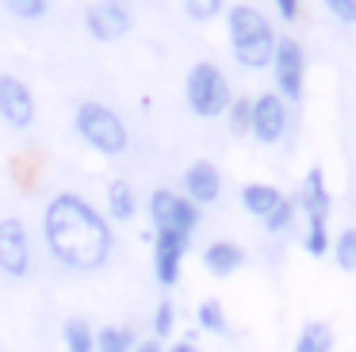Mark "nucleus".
<instances>
[{
	"mask_svg": "<svg viewBox=\"0 0 356 352\" xmlns=\"http://www.w3.org/2000/svg\"><path fill=\"white\" fill-rule=\"evenodd\" d=\"M134 27V4L131 0H92L85 8V31L96 42H115L131 35Z\"/></svg>",
	"mask_w": 356,
	"mask_h": 352,
	"instance_id": "nucleus-7",
	"label": "nucleus"
},
{
	"mask_svg": "<svg viewBox=\"0 0 356 352\" xmlns=\"http://www.w3.org/2000/svg\"><path fill=\"white\" fill-rule=\"evenodd\" d=\"M184 99L192 107V115L200 119H215V115H226L234 99V88H230V77L215 65V61H195L184 77Z\"/></svg>",
	"mask_w": 356,
	"mask_h": 352,
	"instance_id": "nucleus-4",
	"label": "nucleus"
},
{
	"mask_svg": "<svg viewBox=\"0 0 356 352\" xmlns=\"http://www.w3.org/2000/svg\"><path fill=\"white\" fill-rule=\"evenodd\" d=\"M149 211V222L154 230H177V234H195L200 226V207L192 199H184V191H172V188H157L146 203Z\"/></svg>",
	"mask_w": 356,
	"mask_h": 352,
	"instance_id": "nucleus-6",
	"label": "nucleus"
},
{
	"mask_svg": "<svg viewBox=\"0 0 356 352\" xmlns=\"http://www.w3.org/2000/svg\"><path fill=\"white\" fill-rule=\"evenodd\" d=\"M226 127L238 138L249 134V127H253V96H234L230 99V107H226Z\"/></svg>",
	"mask_w": 356,
	"mask_h": 352,
	"instance_id": "nucleus-21",
	"label": "nucleus"
},
{
	"mask_svg": "<svg viewBox=\"0 0 356 352\" xmlns=\"http://www.w3.org/2000/svg\"><path fill=\"white\" fill-rule=\"evenodd\" d=\"M291 352H333V329L325 321H302V329L295 333Z\"/></svg>",
	"mask_w": 356,
	"mask_h": 352,
	"instance_id": "nucleus-17",
	"label": "nucleus"
},
{
	"mask_svg": "<svg viewBox=\"0 0 356 352\" xmlns=\"http://www.w3.org/2000/svg\"><path fill=\"white\" fill-rule=\"evenodd\" d=\"M188 245H192V237L177 234V230H157L154 234V280L161 287H172L180 280V264L188 257Z\"/></svg>",
	"mask_w": 356,
	"mask_h": 352,
	"instance_id": "nucleus-11",
	"label": "nucleus"
},
{
	"mask_svg": "<svg viewBox=\"0 0 356 352\" xmlns=\"http://www.w3.org/2000/svg\"><path fill=\"white\" fill-rule=\"evenodd\" d=\"M325 12L341 23H356V0H322Z\"/></svg>",
	"mask_w": 356,
	"mask_h": 352,
	"instance_id": "nucleus-28",
	"label": "nucleus"
},
{
	"mask_svg": "<svg viewBox=\"0 0 356 352\" xmlns=\"http://www.w3.org/2000/svg\"><path fill=\"white\" fill-rule=\"evenodd\" d=\"M0 4H4L8 15H16V19H24V23H39V19H47V12H50V0H0Z\"/></svg>",
	"mask_w": 356,
	"mask_h": 352,
	"instance_id": "nucleus-24",
	"label": "nucleus"
},
{
	"mask_svg": "<svg viewBox=\"0 0 356 352\" xmlns=\"http://www.w3.org/2000/svg\"><path fill=\"white\" fill-rule=\"evenodd\" d=\"M180 8L192 23H211L218 15H226V0H180Z\"/></svg>",
	"mask_w": 356,
	"mask_h": 352,
	"instance_id": "nucleus-25",
	"label": "nucleus"
},
{
	"mask_svg": "<svg viewBox=\"0 0 356 352\" xmlns=\"http://www.w3.org/2000/svg\"><path fill=\"white\" fill-rule=\"evenodd\" d=\"M138 344L131 326H100L96 329V352H131Z\"/></svg>",
	"mask_w": 356,
	"mask_h": 352,
	"instance_id": "nucleus-18",
	"label": "nucleus"
},
{
	"mask_svg": "<svg viewBox=\"0 0 356 352\" xmlns=\"http://www.w3.org/2000/svg\"><path fill=\"white\" fill-rule=\"evenodd\" d=\"M138 214V195L127 180L108 184V222H131Z\"/></svg>",
	"mask_w": 356,
	"mask_h": 352,
	"instance_id": "nucleus-16",
	"label": "nucleus"
},
{
	"mask_svg": "<svg viewBox=\"0 0 356 352\" xmlns=\"http://www.w3.org/2000/svg\"><path fill=\"white\" fill-rule=\"evenodd\" d=\"M295 214H299L295 199H291V195H284V199L276 203V211H272L268 218H264V230H268V234H287V230H291V222H295Z\"/></svg>",
	"mask_w": 356,
	"mask_h": 352,
	"instance_id": "nucleus-26",
	"label": "nucleus"
},
{
	"mask_svg": "<svg viewBox=\"0 0 356 352\" xmlns=\"http://www.w3.org/2000/svg\"><path fill=\"white\" fill-rule=\"evenodd\" d=\"M165 352H200V349H195L192 341H177V344H169Z\"/></svg>",
	"mask_w": 356,
	"mask_h": 352,
	"instance_id": "nucleus-31",
	"label": "nucleus"
},
{
	"mask_svg": "<svg viewBox=\"0 0 356 352\" xmlns=\"http://www.w3.org/2000/svg\"><path fill=\"white\" fill-rule=\"evenodd\" d=\"M241 264H245V249H241L238 241H226V237H218V241H211L207 249H203V268H207L215 280L234 275Z\"/></svg>",
	"mask_w": 356,
	"mask_h": 352,
	"instance_id": "nucleus-14",
	"label": "nucleus"
},
{
	"mask_svg": "<svg viewBox=\"0 0 356 352\" xmlns=\"http://www.w3.org/2000/svg\"><path fill=\"white\" fill-rule=\"evenodd\" d=\"M226 38L230 54L241 69H268L276 54V27L257 4H230L226 8Z\"/></svg>",
	"mask_w": 356,
	"mask_h": 352,
	"instance_id": "nucleus-2",
	"label": "nucleus"
},
{
	"mask_svg": "<svg viewBox=\"0 0 356 352\" xmlns=\"http://www.w3.org/2000/svg\"><path fill=\"white\" fill-rule=\"evenodd\" d=\"M287 130H291V104H284L276 92L253 96V127H249V134L261 145H276L287 138Z\"/></svg>",
	"mask_w": 356,
	"mask_h": 352,
	"instance_id": "nucleus-9",
	"label": "nucleus"
},
{
	"mask_svg": "<svg viewBox=\"0 0 356 352\" xmlns=\"http://www.w3.org/2000/svg\"><path fill=\"white\" fill-rule=\"evenodd\" d=\"M172 326H177V306H172L169 298H161V303L154 306V333H149V337L165 341V337L172 333Z\"/></svg>",
	"mask_w": 356,
	"mask_h": 352,
	"instance_id": "nucleus-27",
	"label": "nucleus"
},
{
	"mask_svg": "<svg viewBox=\"0 0 356 352\" xmlns=\"http://www.w3.org/2000/svg\"><path fill=\"white\" fill-rule=\"evenodd\" d=\"M39 115V99H35L31 84L16 73H0V119L12 130H27Z\"/></svg>",
	"mask_w": 356,
	"mask_h": 352,
	"instance_id": "nucleus-10",
	"label": "nucleus"
},
{
	"mask_svg": "<svg viewBox=\"0 0 356 352\" xmlns=\"http://www.w3.org/2000/svg\"><path fill=\"white\" fill-rule=\"evenodd\" d=\"M272 77H276V96L284 104H299L302 88H307V50H302L299 38L280 35L276 38V54H272Z\"/></svg>",
	"mask_w": 356,
	"mask_h": 352,
	"instance_id": "nucleus-5",
	"label": "nucleus"
},
{
	"mask_svg": "<svg viewBox=\"0 0 356 352\" xmlns=\"http://www.w3.org/2000/svg\"><path fill=\"white\" fill-rule=\"evenodd\" d=\"M62 341L65 352H96V329L85 318H70L62 329Z\"/></svg>",
	"mask_w": 356,
	"mask_h": 352,
	"instance_id": "nucleus-19",
	"label": "nucleus"
},
{
	"mask_svg": "<svg viewBox=\"0 0 356 352\" xmlns=\"http://www.w3.org/2000/svg\"><path fill=\"white\" fill-rule=\"evenodd\" d=\"M330 253H333V264H337L341 272H356V226L341 230L330 241Z\"/></svg>",
	"mask_w": 356,
	"mask_h": 352,
	"instance_id": "nucleus-20",
	"label": "nucleus"
},
{
	"mask_svg": "<svg viewBox=\"0 0 356 352\" xmlns=\"http://www.w3.org/2000/svg\"><path fill=\"white\" fill-rule=\"evenodd\" d=\"M131 352H165V344L157 341V337H146V341H138Z\"/></svg>",
	"mask_w": 356,
	"mask_h": 352,
	"instance_id": "nucleus-30",
	"label": "nucleus"
},
{
	"mask_svg": "<svg viewBox=\"0 0 356 352\" xmlns=\"http://www.w3.org/2000/svg\"><path fill=\"white\" fill-rule=\"evenodd\" d=\"M330 203H333V195H330V184H325V173L314 165L307 176H302L295 207H299L307 218H330Z\"/></svg>",
	"mask_w": 356,
	"mask_h": 352,
	"instance_id": "nucleus-13",
	"label": "nucleus"
},
{
	"mask_svg": "<svg viewBox=\"0 0 356 352\" xmlns=\"http://www.w3.org/2000/svg\"><path fill=\"white\" fill-rule=\"evenodd\" d=\"M238 199H241V211H245V214H253V218H261V222H264L272 211H276V203H280V199H284V191H280L276 184L249 180V184H241Z\"/></svg>",
	"mask_w": 356,
	"mask_h": 352,
	"instance_id": "nucleus-15",
	"label": "nucleus"
},
{
	"mask_svg": "<svg viewBox=\"0 0 356 352\" xmlns=\"http://www.w3.org/2000/svg\"><path fill=\"white\" fill-rule=\"evenodd\" d=\"M330 218H307V234H302V249L310 257H325L330 253Z\"/></svg>",
	"mask_w": 356,
	"mask_h": 352,
	"instance_id": "nucleus-22",
	"label": "nucleus"
},
{
	"mask_svg": "<svg viewBox=\"0 0 356 352\" xmlns=\"http://www.w3.org/2000/svg\"><path fill=\"white\" fill-rule=\"evenodd\" d=\"M73 130L85 145H92L104 157H119L131 150V130H127L123 115L115 107L100 104V99H81L73 111Z\"/></svg>",
	"mask_w": 356,
	"mask_h": 352,
	"instance_id": "nucleus-3",
	"label": "nucleus"
},
{
	"mask_svg": "<svg viewBox=\"0 0 356 352\" xmlns=\"http://www.w3.org/2000/svg\"><path fill=\"white\" fill-rule=\"evenodd\" d=\"M42 237L50 257L70 272H100L111 260L115 234L104 211H96L81 191H54L42 207Z\"/></svg>",
	"mask_w": 356,
	"mask_h": 352,
	"instance_id": "nucleus-1",
	"label": "nucleus"
},
{
	"mask_svg": "<svg viewBox=\"0 0 356 352\" xmlns=\"http://www.w3.org/2000/svg\"><path fill=\"white\" fill-rule=\"evenodd\" d=\"M195 321H200V329H207V333H226V326H230L218 298H203L200 310H195Z\"/></svg>",
	"mask_w": 356,
	"mask_h": 352,
	"instance_id": "nucleus-23",
	"label": "nucleus"
},
{
	"mask_svg": "<svg viewBox=\"0 0 356 352\" xmlns=\"http://www.w3.org/2000/svg\"><path fill=\"white\" fill-rule=\"evenodd\" d=\"M272 4H276V15H280V19L291 23L295 15H299V4H302V0H272Z\"/></svg>",
	"mask_w": 356,
	"mask_h": 352,
	"instance_id": "nucleus-29",
	"label": "nucleus"
},
{
	"mask_svg": "<svg viewBox=\"0 0 356 352\" xmlns=\"http://www.w3.org/2000/svg\"><path fill=\"white\" fill-rule=\"evenodd\" d=\"M0 275H8V280L31 275V234L16 214L0 218Z\"/></svg>",
	"mask_w": 356,
	"mask_h": 352,
	"instance_id": "nucleus-8",
	"label": "nucleus"
},
{
	"mask_svg": "<svg viewBox=\"0 0 356 352\" xmlns=\"http://www.w3.org/2000/svg\"><path fill=\"white\" fill-rule=\"evenodd\" d=\"M222 195V173L215 168V161H192L184 168V199H192L195 207L218 203Z\"/></svg>",
	"mask_w": 356,
	"mask_h": 352,
	"instance_id": "nucleus-12",
	"label": "nucleus"
}]
</instances>
